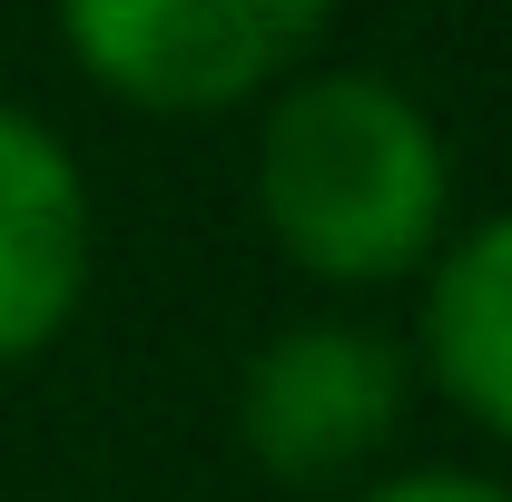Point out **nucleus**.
Instances as JSON below:
<instances>
[{"label": "nucleus", "instance_id": "f257e3e1", "mask_svg": "<svg viewBox=\"0 0 512 502\" xmlns=\"http://www.w3.org/2000/svg\"><path fill=\"white\" fill-rule=\"evenodd\" d=\"M256 217L325 286L434 266L453 217L444 128L384 69H296L256 119Z\"/></svg>", "mask_w": 512, "mask_h": 502}, {"label": "nucleus", "instance_id": "20e7f679", "mask_svg": "<svg viewBox=\"0 0 512 502\" xmlns=\"http://www.w3.org/2000/svg\"><path fill=\"white\" fill-rule=\"evenodd\" d=\"M99 266V207L69 138L0 99V365L60 345Z\"/></svg>", "mask_w": 512, "mask_h": 502}, {"label": "nucleus", "instance_id": "39448f33", "mask_svg": "<svg viewBox=\"0 0 512 502\" xmlns=\"http://www.w3.org/2000/svg\"><path fill=\"white\" fill-rule=\"evenodd\" d=\"M424 365L453 404L512 443V207L473 217L424 276Z\"/></svg>", "mask_w": 512, "mask_h": 502}, {"label": "nucleus", "instance_id": "423d86ee", "mask_svg": "<svg viewBox=\"0 0 512 502\" xmlns=\"http://www.w3.org/2000/svg\"><path fill=\"white\" fill-rule=\"evenodd\" d=\"M365 502H512L493 473H453V463H424V473H394V483H375Z\"/></svg>", "mask_w": 512, "mask_h": 502}, {"label": "nucleus", "instance_id": "7ed1b4c3", "mask_svg": "<svg viewBox=\"0 0 512 502\" xmlns=\"http://www.w3.org/2000/svg\"><path fill=\"white\" fill-rule=\"evenodd\" d=\"M414 365L404 345L365 315H306L286 335H266L237 375V434L276 483H335L355 463H375L404 424Z\"/></svg>", "mask_w": 512, "mask_h": 502}, {"label": "nucleus", "instance_id": "f03ea898", "mask_svg": "<svg viewBox=\"0 0 512 502\" xmlns=\"http://www.w3.org/2000/svg\"><path fill=\"white\" fill-rule=\"evenodd\" d=\"M69 60L128 109H237L286 89L325 40L335 0H50Z\"/></svg>", "mask_w": 512, "mask_h": 502}]
</instances>
